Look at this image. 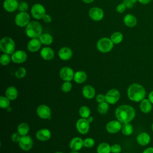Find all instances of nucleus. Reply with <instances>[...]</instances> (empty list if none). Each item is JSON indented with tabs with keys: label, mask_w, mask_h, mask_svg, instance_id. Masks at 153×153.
I'll return each instance as SVG.
<instances>
[{
	"label": "nucleus",
	"mask_w": 153,
	"mask_h": 153,
	"mask_svg": "<svg viewBox=\"0 0 153 153\" xmlns=\"http://www.w3.org/2000/svg\"><path fill=\"white\" fill-rule=\"evenodd\" d=\"M115 117L117 120L121 123H129L134 118L135 111L134 108L130 105H121L116 109Z\"/></svg>",
	"instance_id": "nucleus-1"
},
{
	"label": "nucleus",
	"mask_w": 153,
	"mask_h": 153,
	"mask_svg": "<svg viewBox=\"0 0 153 153\" xmlns=\"http://www.w3.org/2000/svg\"><path fill=\"white\" fill-rule=\"evenodd\" d=\"M127 93L130 100L137 102H141L146 96V91L143 87L136 83L131 84L128 87Z\"/></svg>",
	"instance_id": "nucleus-2"
},
{
	"label": "nucleus",
	"mask_w": 153,
	"mask_h": 153,
	"mask_svg": "<svg viewBox=\"0 0 153 153\" xmlns=\"http://www.w3.org/2000/svg\"><path fill=\"white\" fill-rule=\"evenodd\" d=\"M42 26L39 23L36 21L30 22L25 29L26 35L30 38H38L42 34Z\"/></svg>",
	"instance_id": "nucleus-3"
},
{
	"label": "nucleus",
	"mask_w": 153,
	"mask_h": 153,
	"mask_svg": "<svg viewBox=\"0 0 153 153\" xmlns=\"http://www.w3.org/2000/svg\"><path fill=\"white\" fill-rule=\"evenodd\" d=\"M16 44L14 40L8 36L4 37L0 41V48L2 52L8 54H12L15 50Z\"/></svg>",
	"instance_id": "nucleus-4"
},
{
	"label": "nucleus",
	"mask_w": 153,
	"mask_h": 153,
	"mask_svg": "<svg viewBox=\"0 0 153 153\" xmlns=\"http://www.w3.org/2000/svg\"><path fill=\"white\" fill-rule=\"evenodd\" d=\"M114 43L111 39L107 37L100 38L96 44L97 50L103 53H106L111 51L114 47Z\"/></svg>",
	"instance_id": "nucleus-5"
},
{
	"label": "nucleus",
	"mask_w": 153,
	"mask_h": 153,
	"mask_svg": "<svg viewBox=\"0 0 153 153\" xmlns=\"http://www.w3.org/2000/svg\"><path fill=\"white\" fill-rule=\"evenodd\" d=\"M30 13L32 17L37 20L42 19L44 16L46 14L44 7L39 3H36L32 5L30 10Z\"/></svg>",
	"instance_id": "nucleus-6"
},
{
	"label": "nucleus",
	"mask_w": 153,
	"mask_h": 153,
	"mask_svg": "<svg viewBox=\"0 0 153 153\" xmlns=\"http://www.w3.org/2000/svg\"><path fill=\"white\" fill-rule=\"evenodd\" d=\"M14 21L19 27L26 26L30 23V16L27 12H20L16 16Z\"/></svg>",
	"instance_id": "nucleus-7"
},
{
	"label": "nucleus",
	"mask_w": 153,
	"mask_h": 153,
	"mask_svg": "<svg viewBox=\"0 0 153 153\" xmlns=\"http://www.w3.org/2000/svg\"><path fill=\"white\" fill-rule=\"evenodd\" d=\"M120 94L118 90L112 88L109 90L105 95L106 102L110 104L116 103L120 99Z\"/></svg>",
	"instance_id": "nucleus-8"
},
{
	"label": "nucleus",
	"mask_w": 153,
	"mask_h": 153,
	"mask_svg": "<svg viewBox=\"0 0 153 153\" xmlns=\"http://www.w3.org/2000/svg\"><path fill=\"white\" fill-rule=\"evenodd\" d=\"M76 127L78 132L81 134H85L88 133L90 128V123L87 118H81L79 119L76 123Z\"/></svg>",
	"instance_id": "nucleus-9"
},
{
	"label": "nucleus",
	"mask_w": 153,
	"mask_h": 153,
	"mask_svg": "<svg viewBox=\"0 0 153 153\" xmlns=\"http://www.w3.org/2000/svg\"><path fill=\"white\" fill-rule=\"evenodd\" d=\"M90 18L96 22L100 21L104 17L103 11L99 7H92L88 11Z\"/></svg>",
	"instance_id": "nucleus-10"
},
{
	"label": "nucleus",
	"mask_w": 153,
	"mask_h": 153,
	"mask_svg": "<svg viewBox=\"0 0 153 153\" xmlns=\"http://www.w3.org/2000/svg\"><path fill=\"white\" fill-rule=\"evenodd\" d=\"M19 146L24 151H29L33 146V140L30 136L28 135L22 136L21 139L19 142Z\"/></svg>",
	"instance_id": "nucleus-11"
},
{
	"label": "nucleus",
	"mask_w": 153,
	"mask_h": 153,
	"mask_svg": "<svg viewBox=\"0 0 153 153\" xmlns=\"http://www.w3.org/2000/svg\"><path fill=\"white\" fill-rule=\"evenodd\" d=\"M60 78L65 81H70L74 79V74L72 68L66 66L62 68L59 72Z\"/></svg>",
	"instance_id": "nucleus-12"
},
{
	"label": "nucleus",
	"mask_w": 153,
	"mask_h": 153,
	"mask_svg": "<svg viewBox=\"0 0 153 153\" xmlns=\"http://www.w3.org/2000/svg\"><path fill=\"white\" fill-rule=\"evenodd\" d=\"M11 60L15 63H22L25 62L27 57V54L23 50H17L11 54Z\"/></svg>",
	"instance_id": "nucleus-13"
},
{
	"label": "nucleus",
	"mask_w": 153,
	"mask_h": 153,
	"mask_svg": "<svg viewBox=\"0 0 153 153\" xmlns=\"http://www.w3.org/2000/svg\"><path fill=\"white\" fill-rule=\"evenodd\" d=\"M118 120H112L108 122L106 126V129L108 133H117L121 130L122 125Z\"/></svg>",
	"instance_id": "nucleus-14"
},
{
	"label": "nucleus",
	"mask_w": 153,
	"mask_h": 153,
	"mask_svg": "<svg viewBox=\"0 0 153 153\" xmlns=\"http://www.w3.org/2000/svg\"><path fill=\"white\" fill-rule=\"evenodd\" d=\"M37 115L42 119H47L51 116V109L45 105L39 106L36 109Z\"/></svg>",
	"instance_id": "nucleus-15"
},
{
	"label": "nucleus",
	"mask_w": 153,
	"mask_h": 153,
	"mask_svg": "<svg viewBox=\"0 0 153 153\" xmlns=\"http://www.w3.org/2000/svg\"><path fill=\"white\" fill-rule=\"evenodd\" d=\"M19 5L17 0H5L3 2V7L4 10L10 13L18 9Z\"/></svg>",
	"instance_id": "nucleus-16"
},
{
	"label": "nucleus",
	"mask_w": 153,
	"mask_h": 153,
	"mask_svg": "<svg viewBox=\"0 0 153 153\" xmlns=\"http://www.w3.org/2000/svg\"><path fill=\"white\" fill-rule=\"evenodd\" d=\"M41 46V42L38 38H32L27 43V49L32 53L36 52L39 50Z\"/></svg>",
	"instance_id": "nucleus-17"
},
{
	"label": "nucleus",
	"mask_w": 153,
	"mask_h": 153,
	"mask_svg": "<svg viewBox=\"0 0 153 153\" xmlns=\"http://www.w3.org/2000/svg\"><path fill=\"white\" fill-rule=\"evenodd\" d=\"M84 146V140L78 137H74L70 142L69 147L71 150L77 151L81 149Z\"/></svg>",
	"instance_id": "nucleus-18"
},
{
	"label": "nucleus",
	"mask_w": 153,
	"mask_h": 153,
	"mask_svg": "<svg viewBox=\"0 0 153 153\" xmlns=\"http://www.w3.org/2000/svg\"><path fill=\"white\" fill-rule=\"evenodd\" d=\"M59 57L63 60H68L72 56V50L67 47H62L58 52Z\"/></svg>",
	"instance_id": "nucleus-19"
},
{
	"label": "nucleus",
	"mask_w": 153,
	"mask_h": 153,
	"mask_svg": "<svg viewBox=\"0 0 153 153\" xmlns=\"http://www.w3.org/2000/svg\"><path fill=\"white\" fill-rule=\"evenodd\" d=\"M41 57L45 60H50L53 59L54 57V50L48 47H45L42 48L40 52Z\"/></svg>",
	"instance_id": "nucleus-20"
},
{
	"label": "nucleus",
	"mask_w": 153,
	"mask_h": 153,
	"mask_svg": "<svg viewBox=\"0 0 153 153\" xmlns=\"http://www.w3.org/2000/svg\"><path fill=\"white\" fill-rule=\"evenodd\" d=\"M51 137V132L47 128H42L38 130L36 133V137L40 141L48 140Z\"/></svg>",
	"instance_id": "nucleus-21"
},
{
	"label": "nucleus",
	"mask_w": 153,
	"mask_h": 153,
	"mask_svg": "<svg viewBox=\"0 0 153 153\" xmlns=\"http://www.w3.org/2000/svg\"><path fill=\"white\" fill-rule=\"evenodd\" d=\"M151 140L150 136L146 132H142L138 134L136 138L137 142L141 146L147 145Z\"/></svg>",
	"instance_id": "nucleus-22"
},
{
	"label": "nucleus",
	"mask_w": 153,
	"mask_h": 153,
	"mask_svg": "<svg viewBox=\"0 0 153 153\" xmlns=\"http://www.w3.org/2000/svg\"><path fill=\"white\" fill-rule=\"evenodd\" d=\"M123 22L126 26L129 27H133L137 25V19L136 17L131 14H126L124 19H123Z\"/></svg>",
	"instance_id": "nucleus-23"
},
{
	"label": "nucleus",
	"mask_w": 153,
	"mask_h": 153,
	"mask_svg": "<svg viewBox=\"0 0 153 153\" xmlns=\"http://www.w3.org/2000/svg\"><path fill=\"white\" fill-rule=\"evenodd\" d=\"M82 93L84 97L87 99H91L95 96L96 91L92 86L90 85H86L83 87Z\"/></svg>",
	"instance_id": "nucleus-24"
},
{
	"label": "nucleus",
	"mask_w": 153,
	"mask_h": 153,
	"mask_svg": "<svg viewBox=\"0 0 153 153\" xmlns=\"http://www.w3.org/2000/svg\"><path fill=\"white\" fill-rule=\"evenodd\" d=\"M140 109L143 113L147 114L149 113L152 109V103L149 100V99H144L140 103Z\"/></svg>",
	"instance_id": "nucleus-25"
},
{
	"label": "nucleus",
	"mask_w": 153,
	"mask_h": 153,
	"mask_svg": "<svg viewBox=\"0 0 153 153\" xmlns=\"http://www.w3.org/2000/svg\"><path fill=\"white\" fill-rule=\"evenodd\" d=\"M87 76L85 72L82 71H77L74 74V79L75 82L78 84H81L84 82L87 79Z\"/></svg>",
	"instance_id": "nucleus-26"
},
{
	"label": "nucleus",
	"mask_w": 153,
	"mask_h": 153,
	"mask_svg": "<svg viewBox=\"0 0 153 153\" xmlns=\"http://www.w3.org/2000/svg\"><path fill=\"white\" fill-rule=\"evenodd\" d=\"M5 96L10 100H13L17 97L18 91L14 87H9L6 90Z\"/></svg>",
	"instance_id": "nucleus-27"
},
{
	"label": "nucleus",
	"mask_w": 153,
	"mask_h": 153,
	"mask_svg": "<svg viewBox=\"0 0 153 153\" xmlns=\"http://www.w3.org/2000/svg\"><path fill=\"white\" fill-rule=\"evenodd\" d=\"M41 44L44 45H50L53 41V37L48 33H42L38 38Z\"/></svg>",
	"instance_id": "nucleus-28"
},
{
	"label": "nucleus",
	"mask_w": 153,
	"mask_h": 153,
	"mask_svg": "<svg viewBox=\"0 0 153 153\" xmlns=\"http://www.w3.org/2000/svg\"><path fill=\"white\" fill-rule=\"evenodd\" d=\"M111 152V148L110 145L105 142L101 143L97 148V153H110Z\"/></svg>",
	"instance_id": "nucleus-29"
},
{
	"label": "nucleus",
	"mask_w": 153,
	"mask_h": 153,
	"mask_svg": "<svg viewBox=\"0 0 153 153\" xmlns=\"http://www.w3.org/2000/svg\"><path fill=\"white\" fill-rule=\"evenodd\" d=\"M29 131V127L25 123H20L17 127V131L21 136L27 135Z\"/></svg>",
	"instance_id": "nucleus-30"
},
{
	"label": "nucleus",
	"mask_w": 153,
	"mask_h": 153,
	"mask_svg": "<svg viewBox=\"0 0 153 153\" xmlns=\"http://www.w3.org/2000/svg\"><path fill=\"white\" fill-rule=\"evenodd\" d=\"M110 39L114 44H118L123 41V35L120 32H115L111 35Z\"/></svg>",
	"instance_id": "nucleus-31"
},
{
	"label": "nucleus",
	"mask_w": 153,
	"mask_h": 153,
	"mask_svg": "<svg viewBox=\"0 0 153 153\" xmlns=\"http://www.w3.org/2000/svg\"><path fill=\"white\" fill-rule=\"evenodd\" d=\"M122 133L126 136H129L132 134L133 131V128L132 125L130 123H124L121 127Z\"/></svg>",
	"instance_id": "nucleus-32"
},
{
	"label": "nucleus",
	"mask_w": 153,
	"mask_h": 153,
	"mask_svg": "<svg viewBox=\"0 0 153 153\" xmlns=\"http://www.w3.org/2000/svg\"><path fill=\"white\" fill-rule=\"evenodd\" d=\"M109 109L108 103L106 102H103L102 103H99L97 106V111L99 113L101 114H106Z\"/></svg>",
	"instance_id": "nucleus-33"
},
{
	"label": "nucleus",
	"mask_w": 153,
	"mask_h": 153,
	"mask_svg": "<svg viewBox=\"0 0 153 153\" xmlns=\"http://www.w3.org/2000/svg\"><path fill=\"white\" fill-rule=\"evenodd\" d=\"M79 114L83 118H87L90 115V110L86 106H81L79 109Z\"/></svg>",
	"instance_id": "nucleus-34"
},
{
	"label": "nucleus",
	"mask_w": 153,
	"mask_h": 153,
	"mask_svg": "<svg viewBox=\"0 0 153 153\" xmlns=\"http://www.w3.org/2000/svg\"><path fill=\"white\" fill-rule=\"evenodd\" d=\"M11 60V57L10 56V54L4 53L0 57V63L3 66H6L8 65Z\"/></svg>",
	"instance_id": "nucleus-35"
},
{
	"label": "nucleus",
	"mask_w": 153,
	"mask_h": 153,
	"mask_svg": "<svg viewBox=\"0 0 153 153\" xmlns=\"http://www.w3.org/2000/svg\"><path fill=\"white\" fill-rule=\"evenodd\" d=\"M10 99L5 96H0V106L2 109L8 108L10 106Z\"/></svg>",
	"instance_id": "nucleus-36"
},
{
	"label": "nucleus",
	"mask_w": 153,
	"mask_h": 153,
	"mask_svg": "<svg viewBox=\"0 0 153 153\" xmlns=\"http://www.w3.org/2000/svg\"><path fill=\"white\" fill-rule=\"evenodd\" d=\"M14 75L16 76V78L20 79L23 77H25L26 75V71L25 68L21 67L18 68L14 72Z\"/></svg>",
	"instance_id": "nucleus-37"
},
{
	"label": "nucleus",
	"mask_w": 153,
	"mask_h": 153,
	"mask_svg": "<svg viewBox=\"0 0 153 153\" xmlns=\"http://www.w3.org/2000/svg\"><path fill=\"white\" fill-rule=\"evenodd\" d=\"M61 89L65 93L69 92L72 89V84L69 81H65L62 85Z\"/></svg>",
	"instance_id": "nucleus-38"
},
{
	"label": "nucleus",
	"mask_w": 153,
	"mask_h": 153,
	"mask_svg": "<svg viewBox=\"0 0 153 153\" xmlns=\"http://www.w3.org/2000/svg\"><path fill=\"white\" fill-rule=\"evenodd\" d=\"M94 145V140L93 139L88 137L84 140V146L86 148H91Z\"/></svg>",
	"instance_id": "nucleus-39"
},
{
	"label": "nucleus",
	"mask_w": 153,
	"mask_h": 153,
	"mask_svg": "<svg viewBox=\"0 0 153 153\" xmlns=\"http://www.w3.org/2000/svg\"><path fill=\"white\" fill-rule=\"evenodd\" d=\"M29 8L28 4L26 2H22L19 4L18 10L20 12H26V11Z\"/></svg>",
	"instance_id": "nucleus-40"
},
{
	"label": "nucleus",
	"mask_w": 153,
	"mask_h": 153,
	"mask_svg": "<svg viewBox=\"0 0 153 153\" xmlns=\"http://www.w3.org/2000/svg\"><path fill=\"white\" fill-rule=\"evenodd\" d=\"M111 152L112 153H120L121 151V148L118 144H114L111 146Z\"/></svg>",
	"instance_id": "nucleus-41"
},
{
	"label": "nucleus",
	"mask_w": 153,
	"mask_h": 153,
	"mask_svg": "<svg viewBox=\"0 0 153 153\" xmlns=\"http://www.w3.org/2000/svg\"><path fill=\"white\" fill-rule=\"evenodd\" d=\"M126 5L123 4V3H121V4H119L117 7H116V11L119 13H123V12L125 11L126 10Z\"/></svg>",
	"instance_id": "nucleus-42"
},
{
	"label": "nucleus",
	"mask_w": 153,
	"mask_h": 153,
	"mask_svg": "<svg viewBox=\"0 0 153 153\" xmlns=\"http://www.w3.org/2000/svg\"><path fill=\"white\" fill-rule=\"evenodd\" d=\"M21 135L19 133H14L12 134L11 136V139L13 140V142H19L21 137Z\"/></svg>",
	"instance_id": "nucleus-43"
},
{
	"label": "nucleus",
	"mask_w": 153,
	"mask_h": 153,
	"mask_svg": "<svg viewBox=\"0 0 153 153\" xmlns=\"http://www.w3.org/2000/svg\"><path fill=\"white\" fill-rule=\"evenodd\" d=\"M96 99V101L98 103H102L103 102L106 101L105 96L103 94H99L98 95H97Z\"/></svg>",
	"instance_id": "nucleus-44"
},
{
	"label": "nucleus",
	"mask_w": 153,
	"mask_h": 153,
	"mask_svg": "<svg viewBox=\"0 0 153 153\" xmlns=\"http://www.w3.org/2000/svg\"><path fill=\"white\" fill-rule=\"evenodd\" d=\"M123 3L126 5V8H132L134 5V4L131 0H123Z\"/></svg>",
	"instance_id": "nucleus-45"
},
{
	"label": "nucleus",
	"mask_w": 153,
	"mask_h": 153,
	"mask_svg": "<svg viewBox=\"0 0 153 153\" xmlns=\"http://www.w3.org/2000/svg\"><path fill=\"white\" fill-rule=\"evenodd\" d=\"M42 19H43L44 22L45 23H50V22H51V20H52L51 17L49 14H45L44 16Z\"/></svg>",
	"instance_id": "nucleus-46"
},
{
	"label": "nucleus",
	"mask_w": 153,
	"mask_h": 153,
	"mask_svg": "<svg viewBox=\"0 0 153 153\" xmlns=\"http://www.w3.org/2000/svg\"><path fill=\"white\" fill-rule=\"evenodd\" d=\"M142 153H153V148L152 147H149L145 149Z\"/></svg>",
	"instance_id": "nucleus-47"
},
{
	"label": "nucleus",
	"mask_w": 153,
	"mask_h": 153,
	"mask_svg": "<svg viewBox=\"0 0 153 153\" xmlns=\"http://www.w3.org/2000/svg\"><path fill=\"white\" fill-rule=\"evenodd\" d=\"M148 99L151 103L153 104V91H151L148 95Z\"/></svg>",
	"instance_id": "nucleus-48"
},
{
	"label": "nucleus",
	"mask_w": 153,
	"mask_h": 153,
	"mask_svg": "<svg viewBox=\"0 0 153 153\" xmlns=\"http://www.w3.org/2000/svg\"><path fill=\"white\" fill-rule=\"evenodd\" d=\"M151 1L152 0H137V1L139 2H140V4H143V5H146V4H149Z\"/></svg>",
	"instance_id": "nucleus-49"
},
{
	"label": "nucleus",
	"mask_w": 153,
	"mask_h": 153,
	"mask_svg": "<svg viewBox=\"0 0 153 153\" xmlns=\"http://www.w3.org/2000/svg\"><path fill=\"white\" fill-rule=\"evenodd\" d=\"M87 120L90 123H91V122L93 121V117H91V116H89V117L87 118Z\"/></svg>",
	"instance_id": "nucleus-50"
},
{
	"label": "nucleus",
	"mask_w": 153,
	"mask_h": 153,
	"mask_svg": "<svg viewBox=\"0 0 153 153\" xmlns=\"http://www.w3.org/2000/svg\"><path fill=\"white\" fill-rule=\"evenodd\" d=\"M85 3H87V4H89V3H91L92 2H93L94 0H82Z\"/></svg>",
	"instance_id": "nucleus-51"
},
{
	"label": "nucleus",
	"mask_w": 153,
	"mask_h": 153,
	"mask_svg": "<svg viewBox=\"0 0 153 153\" xmlns=\"http://www.w3.org/2000/svg\"><path fill=\"white\" fill-rule=\"evenodd\" d=\"M69 153H79V152H77V151H72V152H69Z\"/></svg>",
	"instance_id": "nucleus-52"
},
{
	"label": "nucleus",
	"mask_w": 153,
	"mask_h": 153,
	"mask_svg": "<svg viewBox=\"0 0 153 153\" xmlns=\"http://www.w3.org/2000/svg\"><path fill=\"white\" fill-rule=\"evenodd\" d=\"M55 153H63V152H60V151H57V152H55Z\"/></svg>",
	"instance_id": "nucleus-53"
},
{
	"label": "nucleus",
	"mask_w": 153,
	"mask_h": 153,
	"mask_svg": "<svg viewBox=\"0 0 153 153\" xmlns=\"http://www.w3.org/2000/svg\"><path fill=\"white\" fill-rule=\"evenodd\" d=\"M152 131H153V123H152Z\"/></svg>",
	"instance_id": "nucleus-54"
}]
</instances>
